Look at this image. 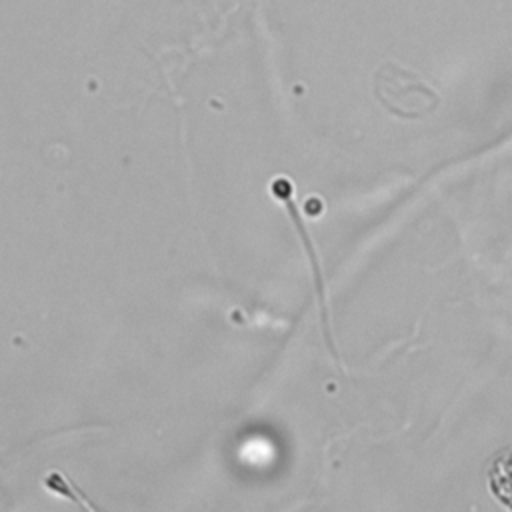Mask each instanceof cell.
Here are the masks:
<instances>
[{"label":"cell","mask_w":512,"mask_h":512,"mask_svg":"<svg viewBox=\"0 0 512 512\" xmlns=\"http://www.w3.org/2000/svg\"><path fill=\"white\" fill-rule=\"evenodd\" d=\"M490 492L508 508H512V446L500 450L488 468Z\"/></svg>","instance_id":"obj_1"}]
</instances>
